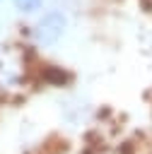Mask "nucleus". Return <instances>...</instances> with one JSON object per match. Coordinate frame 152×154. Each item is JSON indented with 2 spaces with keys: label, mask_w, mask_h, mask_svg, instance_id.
Wrapping results in <instances>:
<instances>
[{
  "label": "nucleus",
  "mask_w": 152,
  "mask_h": 154,
  "mask_svg": "<svg viewBox=\"0 0 152 154\" xmlns=\"http://www.w3.org/2000/svg\"><path fill=\"white\" fill-rule=\"evenodd\" d=\"M65 29H68V17L60 10H48L31 26V36L41 46H53L55 41H60V36L65 34Z\"/></svg>",
  "instance_id": "f257e3e1"
},
{
  "label": "nucleus",
  "mask_w": 152,
  "mask_h": 154,
  "mask_svg": "<svg viewBox=\"0 0 152 154\" xmlns=\"http://www.w3.org/2000/svg\"><path fill=\"white\" fill-rule=\"evenodd\" d=\"M12 5L22 14H34V12H39L43 7V0H12Z\"/></svg>",
  "instance_id": "f03ea898"
},
{
  "label": "nucleus",
  "mask_w": 152,
  "mask_h": 154,
  "mask_svg": "<svg viewBox=\"0 0 152 154\" xmlns=\"http://www.w3.org/2000/svg\"><path fill=\"white\" fill-rule=\"evenodd\" d=\"M0 2H2V0H0Z\"/></svg>",
  "instance_id": "7ed1b4c3"
}]
</instances>
